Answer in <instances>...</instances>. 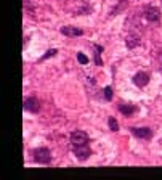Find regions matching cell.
<instances>
[{"label": "cell", "instance_id": "11", "mask_svg": "<svg viewBox=\"0 0 162 180\" xmlns=\"http://www.w3.org/2000/svg\"><path fill=\"white\" fill-rule=\"evenodd\" d=\"M108 126H109V130H112V132H117L119 130V124H117L116 118H109L108 119Z\"/></svg>", "mask_w": 162, "mask_h": 180}, {"label": "cell", "instance_id": "7", "mask_svg": "<svg viewBox=\"0 0 162 180\" xmlns=\"http://www.w3.org/2000/svg\"><path fill=\"white\" fill-rule=\"evenodd\" d=\"M61 32L64 35H68V37H80L83 34V29L74 27V26H64V27H61Z\"/></svg>", "mask_w": 162, "mask_h": 180}, {"label": "cell", "instance_id": "10", "mask_svg": "<svg viewBox=\"0 0 162 180\" xmlns=\"http://www.w3.org/2000/svg\"><path fill=\"white\" fill-rule=\"evenodd\" d=\"M125 45H127V48H135V47H138L140 45V37L138 35H129V37L125 39Z\"/></svg>", "mask_w": 162, "mask_h": 180}, {"label": "cell", "instance_id": "2", "mask_svg": "<svg viewBox=\"0 0 162 180\" xmlns=\"http://www.w3.org/2000/svg\"><path fill=\"white\" fill-rule=\"evenodd\" d=\"M88 135L83 132V130H74L71 134V143L74 146H79V145H85V143H88Z\"/></svg>", "mask_w": 162, "mask_h": 180}, {"label": "cell", "instance_id": "6", "mask_svg": "<svg viewBox=\"0 0 162 180\" xmlns=\"http://www.w3.org/2000/svg\"><path fill=\"white\" fill-rule=\"evenodd\" d=\"M132 134L138 137V138H143V140H149L152 137V130L148 127H140V129H132Z\"/></svg>", "mask_w": 162, "mask_h": 180}, {"label": "cell", "instance_id": "14", "mask_svg": "<svg viewBox=\"0 0 162 180\" xmlns=\"http://www.w3.org/2000/svg\"><path fill=\"white\" fill-rule=\"evenodd\" d=\"M104 98H106V100L112 98V89L111 87H104Z\"/></svg>", "mask_w": 162, "mask_h": 180}, {"label": "cell", "instance_id": "1", "mask_svg": "<svg viewBox=\"0 0 162 180\" xmlns=\"http://www.w3.org/2000/svg\"><path fill=\"white\" fill-rule=\"evenodd\" d=\"M32 156L34 159H36V162L39 164H48L52 161V153L48 148H37L32 151Z\"/></svg>", "mask_w": 162, "mask_h": 180}, {"label": "cell", "instance_id": "13", "mask_svg": "<svg viewBox=\"0 0 162 180\" xmlns=\"http://www.w3.org/2000/svg\"><path fill=\"white\" fill-rule=\"evenodd\" d=\"M56 53H58V50H55V48H52V50H48V52L42 56V60H47V58H52V56H55Z\"/></svg>", "mask_w": 162, "mask_h": 180}, {"label": "cell", "instance_id": "4", "mask_svg": "<svg viewBox=\"0 0 162 180\" xmlns=\"http://www.w3.org/2000/svg\"><path fill=\"white\" fill-rule=\"evenodd\" d=\"M24 110L29 111V113H34V114L39 113V111H40V103H39V100L34 98V97L26 98V100H24Z\"/></svg>", "mask_w": 162, "mask_h": 180}, {"label": "cell", "instance_id": "9", "mask_svg": "<svg viewBox=\"0 0 162 180\" xmlns=\"http://www.w3.org/2000/svg\"><path fill=\"white\" fill-rule=\"evenodd\" d=\"M119 111H121L124 116H132L133 113L137 111V106H133V105H119Z\"/></svg>", "mask_w": 162, "mask_h": 180}, {"label": "cell", "instance_id": "5", "mask_svg": "<svg viewBox=\"0 0 162 180\" xmlns=\"http://www.w3.org/2000/svg\"><path fill=\"white\" fill-rule=\"evenodd\" d=\"M145 18L148 21H151V23H157L160 19V10L156 8V6H148L145 10Z\"/></svg>", "mask_w": 162, "mask_h": 180}, {"label": "cell", "instance_id": "3", "mask_svg": "<svg viewBox=\"0 0 162 180\" xmlns=\"http://www.w3.org/2000/svg\"><path fill=\"white\" fill-rule=\"evenodd\" d=\"M74 154H75V158L79 161H85V159H88V156L91 154V150H90V146L85 143V145L74 146Z\"/></svg>", "mask_w": 162, "mask_h": 180}, {"label": "cell", "instance_id": "8", "mask_svg": "<svg viewBox=\"0 0 162 180\" xmlns=\"http://www.w3.org/2000/svg\"><path fill=\"white\" fill-rule=\"evenodd\" d=\"M133 82H135V85H138V87H146L148 82H149V76L146 73H143V71H140V73H137L135 77H133Z\"/></svg>", "mask_w": 162, "mask_h": 180}, {"label": "cell", "instance_id": "12", "mask_svg": "<svg viewBox=\"0 0 162 180\" xmlns=\"http://www.w3.org/2000/svg\"><path fill=\"white\" fill-rule=\"evenodd\" d=\"M77 60H79L80 64H87L88 63V56L83 55V53H77Z\"/></svg>", "mask_w": 162, "mask_h": 180}]
</instances>
